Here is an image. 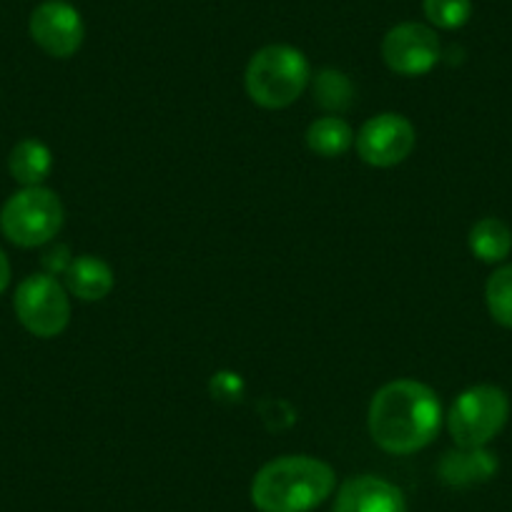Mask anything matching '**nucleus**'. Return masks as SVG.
<instances>
[{"instance_id": "0eeeda50", "label": "nucleus", "mask_w": 512, "mask_h": 512, "mask_svg": "<svg viewBox=\"0 0 512 512\" xmlns=\"http://www.w3.org/2000/svg\"><path fill=\"white\" fill-rule=\"evenodd\" d=\"M357 154L364 164L390 169L402 164L417 144L415 126L400 113H379L359 128Z\"/></svg>"}, {"instance_id": "4468645a", "label": "nucleus", "mask_w": 512, "mask_h": 512, "mask_svg": "<svg viewBox=\"0 0 512 512\" xmlns=\"http://www.w3.org/2000/svg\"><path fill=\"white\" fill-rule=\"evenodd\" d=\"M354 144V131L344 118L324 116L307 128V146L322 159H337Z\"/></svg>"}, {"instance_id": "ddd939ff", "label": "nucleus", "mask_w": 512, "mask_h": 512, "mask_svg": "<svg viewBox=\"0 0 512 512\" xmlns=\"http://www.w3.org/2000/svg\"><path fill=\"white\" fill-rule=\"evenodd\" d=\"M8 169L21 186H41L53 169V154L41 141L23 139L13 146Z\"/></svg>"}, {"instance_id": "f03ea898", "label": "nucleus", "mask_w": 512, "mask_h": 512, "mask_svg": "<svg viewBox=\"0 0 512 512\" xmlns=\"http://www.w3.org/2000/svg\"><path fill=\"white\" fill-rule=\"evenodd\" d=\"M337 487L327 462L289 455L267 462L251 482V502L259 512H312Z\"/></svg>"}, {"instance_id": "6e6552de", "label": "nucleus", "mask_w": 512, "mask_h": 512, "mask_svg": "<svg viewBox=\"0 0 512 512\" xmlns=\"http://www.w3.org/2000/svg\"><path fill=\"white\" fill-rule=\"evenodd\" d=\"M440 38L422 23H400L382 41V58L400 76H425L440 61Z\"/></svg>"}, {"instance_id": "f257e3e1", "label": "nucleus", "mask_w": 512, "mask_h": 512, "mask_svg": "<svg viewBox=\"0 0 512 512\" xmlns=\"http://www.w3.org/2000/svg\"><path fill=\"white\" fill-rule=\"evenodd\" d=\"M369 435L390 455H412L437 437L442 427L440 397L415 379L384 384L369 402Z\"/></svg>"}, {"instance_id": "1a4fd4ad", "label": "nucleus", "mask_w": 512, "mask_h": 512, "mask_svg": "<svg viewBox=\"0 0 512 512\" xmlns=\"http://www.w3.org/2000/svg\"><path fill=\"white\" fill-rule=\"evenodd\" d=\"M31 38L53 58H71L81 48L86 28L83 18L66 0H46L31 13Z\"/></svg>"}, {"instance_id": "dca6fc26", "label": "nucleus", "mask_w": 512, "mask_h": 512, "mask_svg": "<svg viewBox=\"0 0 512 512\" xmlns=\"http://www.w3.org/2000/svg\"><path fill=\"white\" fill-rule=\"evenodd\" d=\"M485 302L492 319L502 327L512 329V264L500 267L487 279Z\"/></svg>"}, {"instance_id": "9b49d317", "label": "nucleus", "mask_w": 512, "mask_h": 512, "mask_svg": "<svg viewBox=\"0 0 512 512\" xmlns=\"http://www.w3.org/2000/svg\"><path fill=\"white\" fill-rule=\"evenodd\" d=\"M497 457L487 447H457L442 455L437 472L450 487H472L497 475Z\"/></svg>"}, {"instance_id": "f3484780", "label": "nucleus", "mask_w": 512, "mask_h": 512, "mask_svg": "<svg viewBox=\"0 0 512 512\" xmlns=\"http://www.w3.org/2000/svg\"><path fill=\"white\" fill-rule=\"evenodd\" d=\"M314 96H317L319 106H324L327 111H344L352 103V83L344 73L327 68L317 76Z\"/></svg>"}, {"instance_id": "6ab92c4d", "label": "nucleus", "mask_w": 512, "mask_h": 512, "mask_svg": "<svg viewBox=\"0 0 512 512\" xmlns=\"http://www.w3.org/2000/svg\"><path fill=\"white\" fill-rule=\"evenodd\" d=\"M73 262L71 251H68V246H56L53 251H48L46 256H43V264H46L48 272L51 277H56V274H66L68 264Z\"/></svg>"}, {"instance_id": "aec40b11", "label": "nucleus", "mask_w": 512, "mask_h": 512, "mask_svg": "<svg viewBox=\"0 0 512 512\" xmlns=\"http://www.w3.org/2000/svg\"><path fill=\"white\" fill-rule=\"evenodd\" d=\"M8 284H11V262H8L6 251L0 249V294L6 292Z\"/></svg>"}, {"instance_id": "20e7f679", "label": "nucleus", "mask_w": 512, "mask_h": 512, "mask_svg": "<svg viewBox=\"0 0 512 512\" xmlns=\"http://www.w3.org/2000/svg\"><path fill=\"white\" fill-rule=\"evenodd\" d=\"M63 226V204L46 186H23L0 211V231L23 249L43 246L58 236Z\"/></svg>"}, {"instance_id": "7ed1b4c3", "label": "nucleus", "mask_w": 512, "mask_h": 512, "mask_svg": "<svg viewBox=\"0 0 512 512\" xmlns=\"http://www.w3.org/2000/svg\"><path fill=\"white\" fill-rule=\"evenodd\" d=\"M246 93L264 108H287L309 83V63L292 46H267L251 56L246 66Z\"/></svg>"}, {"instance_id": "423d86ee", "label": "nucleus", "mask_w": 512, "mask_h": 512, "mask_svg": "<svg viewBox=\"0 0 512 512\" xmlns=\"http://www.w3.org/2000/svg\"><path fill=\"white\" fill-rule=\"evenodd\" d=\"M16 317L33 337H58L71 322V299L66 287L51 274H31L13 297Z\"/></svg>"}, {"instance_id": "f8f14e48", "label": "nucleus", "mask_w": 512, "mask_h": 512, "mask_svg": "<svg viewBox=\"0 0 512 512\" xmlns=\"http://www.w3.org/2000/svg\"><path fill=\"white\" fill-rule=\"evenodd\" d=\"M63 279H66V292L81 302H98V299L108 297L113 284H116L113 269L103 259L91 254L76 256L68 264Z\"/></svg>"}, {"instance_id": "39448f33", "label": "nucleus", "mask_w": 512, "mask_h": 512, "mask_svg": "<svg viewBox=\"0 0 512 512\" xmlns=\"http://www.w3.org/2000/svg\"><path fill=\"white\" fill-rule=\"evenodd\" d=\"M510 417V400L495 384H475L450 407L447 430L457 447H487Z\"/></svg>"}, {"instance_id": "9d476101", "label": "nucleus", "mask_w": 512, "mask_h": 512, "mask_svg": "<svg viewBox=\"0 0 512 512\" xmlns=\"http://www.w3.org/2000/svg\"><path fill=\"white\" fill-rule=\"evenodd\" d=\"M334 512H407V502L400 487L392 482L359 475L339 487Z\"/></svg>"}, {"instance_id": "a211bd4d", "label": "nucleus", "mask_w": 512, "mask_h": 512, "mask_svg": "<svg viewBox=\"0 0 512 512\" xmlns=\"http://www.w3.org/2000/svg\"><path fill=\"white\" fill-rule=\"evenodd\" d=\"M425 16L442 31L462 28L472 16V0H425Z\"/></svg>"}, {"instance_id": "2eb2a0df", "label": "nucleus", "mask_w": 512, "mask_h": 512, "mask_svg": "<svg viewBox=\"0 0 512 512\" xmlns=\"http://www.w3.org/2000/svg\"><path fill=\"white\" fill-rule=\"evenodd\" d=\"M470 251L485 264H497L512 251L510 226L495 216H485L470 229Z\"/></svg>"}]
</instances>
